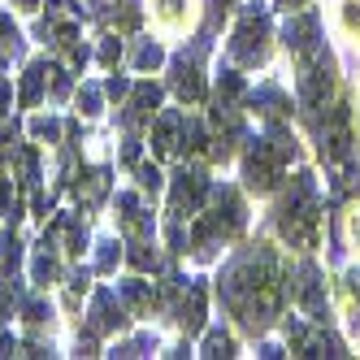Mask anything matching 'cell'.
Instances as JSON below:
<instances>
[{
	"instance_id": "obj_1",
	"label": "cell",
	"mask_w": 360,
	"mask_h": 360,
	"mask_svg": "<svg viewBox=\"0 0 360 360\" xmlns=\"http://www.w3.org/2000/svg\"><path fill=\"white\" fill-rule=\"evenodd\" d=\"M157 18L165 27H183L191 22V0H157Z\"/></svg>"
},
{
	"instance_id": "obj_2",
	"label": "cell",
	"mask_w": 360,
	"mask_h": 360,
	"mask_svg": "<svg viewBox=\"0 0 360 360\" xmlns=\"http://www.w3.org/2000/svg\"><path fill=\"white\" fill-rule=\"evenodd\" d=\"M339 13H343V35L360 39V0H339Z\"/></svg>"
}]
</instances>
